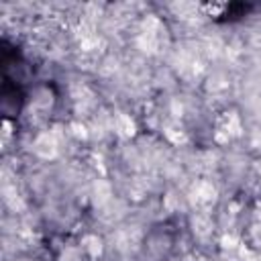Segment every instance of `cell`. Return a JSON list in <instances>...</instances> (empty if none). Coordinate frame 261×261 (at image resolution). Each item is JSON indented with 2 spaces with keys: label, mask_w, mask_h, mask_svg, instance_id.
Segmentation results:
<instances>
[{
  "label": "cell",
  "mask_w": 261,
  "mask_h": 261,
  "mask_svg": "<svg viewBox=\"0 0 261 261\" xmlns=\"http://www.w3.org/2000/svg\"><path fill=\"white\" fill-rule=\"evenodd\" d=\"M255 6L253 4H245V2H230L226 6H222V12L214 18L218 22H234V20H241L243 16H247Z\"/></svg>",
  "instance_id": "cell-1"
}]
</instances>
